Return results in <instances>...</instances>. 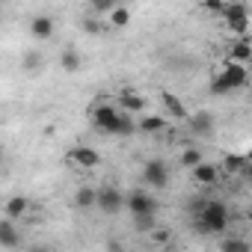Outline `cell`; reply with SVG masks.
<instances>
[{
  "instance_id": "4fadbf2b",
  "label": "cell",
  "mask_w": 252,
  "mask_h": 252,
  "mask_svg": "<svg viewBox=\"0 0 252 252\" xmlns=\"http://www.w3.org/2000/svg\"><path fill=\"white\" fill-rule=\"evenodd\" d=\"M193 181L196 184H202V187H214L217 181H220V166H214V163H202V166H196L193 169Z\"/></svg>"
},
{
  "instance_id": "9c48e42d",
  "label": "cell",
  "mask_w": 252,
  "mask_h": 252,
  "mask_svg": "<svg viewBox=\"0 0 252 252\" xmlns=\"http://www.w3.org/2000/svg\"><path fill=\"white\" fill-rule=\"evenodd\" d=\"M187 125H190V134H193V137H211V134H214V116H211L208 110L193 113V116L187 119Z\"/></svg>"
},
{
  "instance_id": "ffe728a7",
  "label": "cell",
  "mask_w": 252,
  "mask_h": 252,
  "mask_svg": "<svg viewBox=\"0 0 252 252\" xmlns=\"http://www.w3.org/2000/svg\"><path fill=\"white\" fill-rule=\"evenodd\" d=\"M27 208H30V202H27L24 196H12V199L6 202L3 214H6V220H21V217L27 214Z\"/></svg>"
},
{
  "instance_id": "2e32d148",
  "label": "cell",
  "mask_w": 252,
  "mask_h": 252,
  "mask_svg": "<svg viewBox=\"0 0 252 252\" xmlns=\"http://www.w3.org/2000/svg\"><path fill=\"white\" fill-rule=\"evenodd\" d=\"M30 33L36 36V39H51L54 36V18L51 15H36L33 21H30Z\"/></svg>"
},
{
  "instance_id": "277c9868",
  "label": "cell",
  "mask_w": 252,
  "mask_h": 252,
  "mask_svg": "<svg viewBox=\"0 0 252 252\" xmlns=\"http://www.w3.org/2000/svg\"><path fill=\"white\" fill-rule=\"evenodd\" d=\"M125 202H128V199L122 196L119 187H113V184L98 187V211H104V214H119Z\"/></svg>"
},
{
  "instance_id": "5b68a950",
  "label": "cell",
  "mask_w": 252,
  "mask_h": 252,
  "mask_svg": "<svg viewBox=\"0 0 252 252\" xmlns=\"http://www.w3.org/2000/svg\"><path fill=\"white\" fill-rule=\"evenodd\" d=\"M143 181L149 184V187H155V190H160V187H166L169 184V169H166V163L163 160H146L143 163Z\"/></svg>"
},
{
  "instance_id": "83f0119b",
  "label": "cell",
  "mask_w": 252,
  "mask_h": 252,
  "mask_svg": "<svg viewBox=\"0 0 252 252\" xmlns=\"http://www.w3.org/2000/svg\"><path fill=\"white\" fill-rule=\"evenodd\" d=\"M83 30H86V33H101V24H98L95 18H83Z\"/></svg>"
},
{
  "instance_id": "f1b7e54d",
  "label": "cell",
  "mask_w": 252,
  "mask_h": 252,
  "mask_svg": "<svg viewBox=\"0 0 252 252\" xmlns=\"http://www.w3.org/2000/svg\"><path fill=\"white\" fill-rule=\"evenodd\" d=\"M107 249H110V252H122V246H119L116 240H110V243H107Z\"/></svg>"
},
{
  "instance_id": "484cf974",
  "label": "cell",
  "mask_w": 252,
  "mask_h": 252,
  "mask_svg": "<svg viewBox=\"0 0 252 252\" xmlns=\"http://www.w3.org/2000/svg\"><path fill=\"white\" fill-rule=\"evenodd\" d=\"M202 9H205L208 15H220V18H225V12H228V3H222V0H205V3H202Z\"/></svg>"
},
{
  "instance_id": "6da1fadb",
  "label": "cell",
  "mask_w": 252,
  "mask_h": 252,
  "mask_svg": "<svg viewBox=\"0 0 252 252\" xmlns=\"http://www.w3.org/2000/svg\"><path fill=\"white\" fill-rule=\"evenodd\" d=\"M193 217H196V231L202 234H222L228 228V205L220 199L199 202L193 208Z\"/></svg>"
},
{
  "instance_id": "d4e9b609",
  "label": "cell",
  "mask_w": 252,
  "mask_h": 252,
  "mask_svg": "<svg viewBox=\"0 0 252 252\" xmlns=\"http://www.w3.org/2000/svg\"><path fill=\"white\" fill-rule=\"evenodd\" d=\"M134 228L152 234V231L158 228V214H140V217H134Z\"/></svg>"
},
{
  "instance_id": "8fae6325",
  "label": "cell",
  "mask_w": 252,
  "mask_h": 252,
  "mask_svg": "<svg viewBox=\"0 0 252 252\" xmlns=\"http://www.w3.org/2000/svg\"><path fill=\"white\" fill-rule=\"evenodd\" d=\"M68 160H74V163L83 166V169H95V166L101 163V155H98L95 149H89V146H77V149L68 152Z\"/></svg>"
},
{
  "instance_id": "ba28073f",
  "label": "cell",
  "mask_w": 252,
  "mask_h": 252,
  "mask_svg": "<svg viewBox=\"0 0 252 252\" xmlns=\"http://www.w3.org/2000/svg\"><path fill=\"white\" fill-rule=\"evenodd\" d=\"M146 104H149L146 95H140V92H134V89H122V92H119V110H122V113H128V116L143 113Z\"/></svg>"
},
{
  "instance_id": "5bb4252c",
  "label": "cell",
  "mask_w": 252,
  "mask_h": 252,
  "mask_svg": "<svg viewBox=\"0 0 252 252\" xmlns=\"http://www.w3.org/2000/svg\"><path fill=\"white\" fill-rule=\"evenodd\" d=\"M60 65H63V71H65V74H77V71H80V65H83L80 51H77V48H63V54H60Z\"/></svg>"
},
{
  "instance_id": "d6986e66",
  "label": "cell",
  "mask_w": 252,
  "mask_h": 252,
  "mask_svg": "<svg viewBox=\"0 0 252 252\" xmlns=\"http://www.w3.org/2000/svg\"><path fill=\"white\" fill-rule=\"evenodd\" d=\"M246 166H249V163H246V155H234V152H228V155L222 158V169H225L228 175H243Z\"/></svg>"
},
{
  "instance_id": "4dcf8cb0",
  "label": "cell",
  "mask_w": 252,
  "mask_h": 252,
  "mask_svg": "<svg viewBox=\"0 0 252 252\" xmlns=\"http://www.w3.org/2000/svg\"><path fill=\"white\" fill-rule=\"evenodd\" d=\"M246 220H249V222H252V205H249V208H246Z\"/></svg>"
},
{
  "instance_id": "d6a6232c",
  "label": "cell",
  "mask_w": 252,
  "mask_h": 252,
  "mask_svg": "<svg viewBox=\"0 0 252 252\" xmlns=\"http://www.w3.org/2000/svg\"><path fill=\"white\" fill-rule=\"evenodd\" d=\"M30 252H45V249H30Z\"/></svg>"
},
{
  "instance_id": "52a82bcc",
  "label": "cell",
  "mask_w": 252,
  "mask_h": 252,
  "mask_svg": "<svg viewBox=\"0 0 252 252\" xmlns=\"http://www.w3.org/2000/svg\"><path fill=\"white\" fill-rule=\"evenodd\" d=\"M220 77L225 80V86L234 92V89H243L249 83V68L246 65H237V63H225V68L220 71Z\"/></svg>"
},
{
  "instance_id": "7a4b0ae2",
  "label": "cell",
  "mask_w": 252,
  "mask_h": 252,
  "mask_svg": "<svg viewBox=\"0 0 252 252\" xmlns=\"http://www.w3.org/2000/svg\"><path fill=\"white\" fill-rule=\"evenodd\" d=\"M222 21H225L228 33L234 39H243L246 30H249V9H246V3H228V12H225Z\"/></svg>"
},
{
  "instance_id": "7c38bea8",
  "label": "cell",
  "mask_w": 252,
  "mask_h": 252,
  "mask_svg": "<svg viewBox=\"0 0 252 252\" xmlns=\"http://www.w3.org/2000/svg\"><path fill=\"white\" fill-rule=\"evenodd\" d=\"M137 125H140V131H143V134H160V131H166V125H169V116L146 113L143 119H137Z\"/></svg>"
},
{
  "instance_id": "9a60e30c",
  "label": "cell",
  "mask_w": 252,
  "mask_h": 252,
  "mask_svg": "<svg viewBox=\"0 0 252 252\" xmlns=\"http://www.w3.org/2000/svg\"><path fill=\"white\" fill-rule=\"evenodd\" d=\"M18 228H15V220H0V246H6V249H15L18 246Z\"/></svg>"
},
{
  "instance_id": "1f68e13d",
  "label": "cell",
  "mask_w": 252,
  "mask_h": 252,
  "mask_svg": "<svg viewBox=\"0 0 252 252\" xmlns=\"http://www.w3.org/2000/svg\"><path fill=\"white\" fill-rule=\"evenodd\" d=\"M246 163H252V149H249V152H246Z\"/></svg>"
},
{
  "instance_id": "3957f363",
  "label": "cell",
  "mask_w": 252,
  "mask_h": 252,
  "mask_svg": "<svg viewBox=\"0 0 252 252\" xmlns=\"http://www.w3.org/2000/svg\"><path fill=\"white\" fill-rule=\"evenodd\" d=\"M119 119H122V110H116L113 104H98L92 110V125L98 131H104V134H116Z\"/></svg>"
},
{
  "instance_id": "7402d4cb",
  "label": "cell",
  "mask_w": 252,
  "mask_h": 252,
  "mask_svg": "<svg viewBox=\"0 0 252 252\" xmlns=\"http://www.w3.org/2000/svg\"><path fill=\"white\" fill-rule=\"evenodd\" d=\"M107 24H110V27H128V24H131V9H128V6H116V9L110 12Z\"/></svg>"
},
{
  "instance_id": "e0dca14e",
  "label": "cell",
  "mask_w": 252,
  "mask_h": 252,
  "mask_svg": "<svg viewBox=\"0 0 252 252\" xmlns=\"http://www.w3.org/2000/svg\"><path fill=\"white\" fill-rule=\"evenodd\" d=\"M160 101H163V107H166V113H169L172 119H190V116H187V107L178 101L175 92H160Z\"/></svg>"
},
{
  "instance_id": "8992f818",
  "label": "cell",
  "mask_w": 252,
  "mask_h": 252,
  "mask_svg": "<svg viewBox=\"0 0 252 252\" xmlns=\"http://www.w3.org/2000/svg\"><path fill=\"white\" fill-rule=\"evenodd\" d=\"M128 211H131V217H140V214H158V202H155V196L152 193H146V190H131V196H128Z\"/></svg>"
},
{
  "instance_id": "f546056e",
  "label": "cell",
  "mask_w": 252,
  "mask_h": 252,
  "mask_svg": "<svg viewBox=\"0 0 252 252\" xmlns=\"http://www.w3.org/2000/svg\"><path fill=\"white\" fill-rule=\"evenodd\" d=\"M243 178H249V181H252V163H249V166L243 169Z\"/></svg>"
},
{
  "instance_id": "cb8c5ba5",
  "label": "cell",
  "mask_w": 252,
  "mask_h": 252,
  "mask_svg": "<svg viewBox=\"0 0 252 252\" xmlns=\"http://www.w3.org/2000/svg\"><path fill=\"white\" fill-rule=\"evenodd\" d=\"M202 163H205V158H202V152H199V149H193V146H190V149H184V152H181V166L196 169V166H202Z\"/></svg>"
},
{
  "instance_id": "603a6c76",
  "label": "cell",
  "mask_w": 252,
  "mask_h": 252,
  "mask_svg": "<svg viewBox=\"0 0 252 252\" xmlns=\"http://www.w3.org/2000/svg\"><path fill=\"white\" fill-rule=\"evenodd\" d=\"M21 65H24V71H30V74H36V71H42V54L39 51H24V57H21Z\"/></svg>"
},
{
  "instance_id": "30bf717a",
  "label": "cell",
  "mask_w": 252,
  "mask_h": 252,
  "mask_svg": "<svg viewBox=\"0 0 252 252\" xmlns=\"http://www.w3.org/2000/svg\"><path fill=\"white\" fill-rule=\"evenodd\" d=\"M228 63H237V65H249V63H252V42H249L246 36L231 42V48H228Z\"/></svg>"
},
{
  "instance_id": "ac0fdd59",
  "label": "cell",
  "mask_w": 252,
  "mask_h": 252,
  "mask_svg": "<svg viewBox=\"0 0 252 252\" xmlns=\"http://www.w3.org/2000/svg\"><path fill=\"white\" fill-rule=\"evenodd\" d=\"M74 205L80 211H89V208H98V187H80L74 193Z\"/></svg>"
},
{
  "instance_id": "4316f807",
  "label": "cell",
  "mask_w": 252,
  "mask_h": 252,
  "mask_svg": "<svg viewBox=\"0 0 252 252\" xmlns=\"http://www.w3.org/2000/svg\"><path fill=\"white\" fill-rule=\"evenodd\" d=\"M169 237H172V231H169V228H155V231H152V240H155V243H160V246H163V243H169Z\"/></svg>"
},
{
  "instance_id": "44dd1931",
  "label": "cell",
  "mask_w": 252,
  "mask_h": 252,
  "mask_svg": "<svg viewBox=\"0 0 252 252\" xmlns=\"http://www.w3.org/2000/svg\"><path fill=\"white\" fill-rule=\"evenodd\" d=\"M220 252H252V246H249L246 237H222Z\"/></svg>"
}]
</instances>
